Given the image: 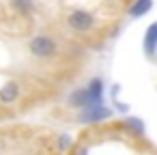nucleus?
Masks as SVG:
<instances>
[{"mask_svg":"<svg viewBox=\"0 0 157 155\" xmlns=\"http://www.w3.org/2000/svg\"><path fill=\"white\" fill-rule=\"evenodd\" d=\"M101 103V80H93L86 88L78 91L71 95V106H80V108H95Z\"/></svg>","mask_w":157,"mask_h":155,"instance_id":"1","label":"nucleus"},{"mask_svg":"<svg viewBox=\"0 0 157 155\" xmlns=\"http://www.w3.org/2000/svg\"><path fill=\"white\" fill-rule=\"evenodd\" d=\"M28 48H30V52H33L35 56H39V58H48V56L56 54V43H54L50 37H45V35L35 37Z\"/></svg>","mask_w":157,"mask_h":155,"instance_id":"2","label":"nucleus"},{"mask_svg":"<svg viewBox=\"0 0 157 155\" xmlns=\"http://www.w3.org/2000/svg\"><path fill=\"white\" fill-rule=\"evenodd\" d=\"M67 22H69V26H71L73 30H88V28L95 24V17H93L88 11H82V9H78V11L69 13Z\"/></svg>","mask_w":157,"mask_h":155,"instance_id":"3","label":"nucleus"},{"mask_svg":"<svg viewBox=\"0 0 157 155\" xmlns=\"http://www.w3.org/2000/svg\"><path fill=\"white\" fill-rule=\"evenodd\" d=\"M155 50H157V22L151 24L146 28V35H144V52L151 56Z\"/></svg>","mask_w":157,"mask_h":155,"instance_id":"4","label":"nucleus"},{"mask_svg":"<svg viewBox=\"0 0 157 155\" xmlns=\"http://www.w3.org/2000/svg\"><path fill=\"white\" fill-rule=\"evenodd\" d=\"M15 97H17V84L15 82L5 84L2 91H0V99H2L5 103H11V101H15Z\"/></svg>","mask_w":157,"mask_h":155,"instance_id":"5","label":"nucleus"},{"mask_svg":"<svg viewBox=\"0 0 157 155\" xmlns=\"http://www.w3.org/2000/svg\"><path fill=\"white\" fill-rule=\"evenodd\" d=\"M151 7H153V0H136V5L129 9V15H131V17H140V15H144Z\"/></svg>","mask_w":157,"mask_h":155,"instance_id":"6","label":"nucleus"},{"mask_svg":"<svg viewBox=\"0 0 157 155\" xmlns=\"http://www.w3.org/2000/svg\"><path fill=\"white\" fill-rule=\"evenodd\" d=\"M15 5H17V9H24V11H28V2H26V0H15Z\"/></svg>","mask_w":157,"mask_h":155,"instance_id":"7","label":"nucleus"},{"mask_svg":"<svg viewBox=\"0 0 157 155\" xmlns=\"http://www.w3.org/2000/svg\"><path fill=\"white\" fill-rule=\"evenodd\" d=\"M80 155H86V151H82V153H80Z\"/></svg>","mask_w":157,"mask_h":155,"instance_id":"8","label":"nucleus"}]
</instances>
